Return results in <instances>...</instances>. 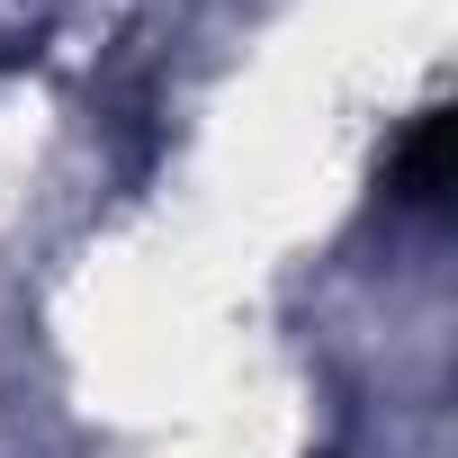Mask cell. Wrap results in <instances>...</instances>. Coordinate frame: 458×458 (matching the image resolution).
<instances>
[{
	"label": "cell",
	"mask_w": 458,
	"mask_h": 458,
	"mask_svg": "<svg viewBox=\"0 0 458 458\" xmlns=\"http://www.w3.org/2000/svg\"><path fill=\"white\" fill-rule=\"evenodd\" d=\"M440 189H449V108H422L404 126V144H395V198L440 207Z\"/></svg>",
	"instance_id": "1"
}]
</instances>
